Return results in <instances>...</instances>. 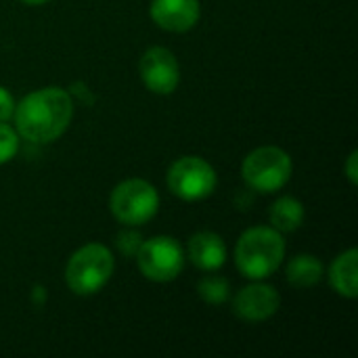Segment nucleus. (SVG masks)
<instances>
[{
	"label": "nucleus",
	"instance_id": "obj_1",
	"mask_svg": "<svg viewBox=\"0 0 358 358\" xmlns=\"http://www.w3.org/2000/svg\"><path fill=\"white\" fill-rule=\"evenodd\" d=\"M17 134L29 143H52L69 126L73 117V101L67 90L59 86H46L23 96L15 105Z\"/></svg>",
	"mask_w": 358,
	"mask_h": 358
},
{
	"label": "nucleus",
	"instance_id": "obj_2",
	"mask_svg": "<svg viewBox=\"0 0 358 358\" xmlns=\"http://www.w3.org/2000/svg\"><path fill=\"white\" fill-rule=\"evenodd\" d=\"M285 258V239L273 227L248 229L235 248V264L248 279L271 277Z\"/></svg>",
	"mask_w": 358,
	"mask_h": 358
},
{
	"label": "nucleus",
	"instance_id": "obj_3",
	"mask_svg": "<svg viewBox=\"0 0 358 358\" xmlns=\"http://www.w3.org/2000/svg\"><path fill=\"white\" fill-rule=\"evenodd\" d=\"M113 275V256L101 243L80 248L67 262L65 281L76 296H92L101 292Z\"/></svg>",
	"mask_w": 358,
	"mask_h": 358
},
{
	"label": "nucleus",
	"instance_id": "obj_4",
	"mask_svg": "<svg viewBox=\"0 0 358 358\" xmlns=\"http://www.w3.org/2000/svg\"><path fill=\"white\" fill-rule=\"evenodd\" d=\"M294 172L292 157L279 147H258L241 164V176L258 193H275L283 189Z\"/></svg>",
	"mask_w": 358,
	"mask_h": 358
},
{
	"label": "nucleus",
	"instance_id": "obj_5",
	"mask_svg": "<svg viewBox=\"0 0 358 358\" xmlns=\"http://www.w3.org/2000/svg\"><path fill=\"white\" fill-rule=\"evenodd\" d=\"M109 208L117 222L126 227H141L157 214L159 195L151 182L130 178L113 189Z\"/></svg>",
	"mask_w": 358,
	"mask_h": 358
},
{
	"label": "nucleus",
	"instance_id": "obj_6",
	"mask_svg": "<svg viewBox=\"0 0 358 358\" xmlns=\"http://www.w3.org/2000/svg\"><path fill=\"white\" fill-rule=\"evenodd\" d=\"M136 264L138 271L155 283L174 281L185 266V252L180 243L172 237H151L138 245Z\"/></svg>",
	"mask_w": 358,
	"mask_h": 358
},
{
	"label": "nucleus",
	"instance_id": "obj_7",
	"mask_svg": "<svg viewBox=\"0 0 358 358\" xmlns=\"http://www.w3.org/2000/svg\"><path fill=\"white\" fill-rule=\"evenodd\" d=\"M168 189L185 201L206 199L216 189V172L197 155L180 157L168 170Z\"/></svg>",
	"mask_w": 358,
	"mask_h": 358
},
{
	"label": "nucleus",
	"instance_id": "obj_8",
	"mask_svg": "<svg viewBox=\"0 0 358 358\" xmlns=\"http://www.w3.org/2000/svg\"><path fill=\"white\" fill-rule=\"evenodd\" d=\"M145 86L155 94H172L180 82V65L172 50L164 46H151L138 63Z\"/></svg>",
	"mask_w": 358,
	"mask_h": 358
},
{
	"label": "nucleus",
	"instance_id": "obj_9",
	"mask_svg": "<svg viewBox=\"0 0 358 358\" xmlns=\"http://www.w3.org/2000/svg\"><path fill=\"white\" fill-rule=\"evenodd\" d=\"M281 298L275 287L264 283H254L241 289L233 300V310L239 319L248 323H262L279 310Z\"/></svg>",
	"mask_w": 358,
	"mask_h": 358
},
{
	"label": "nucleus",
	"instance_id": "obj_10",
	"mask_svg": "<svg viewBox=\"0 0 358 358\" xmlns=\"http://www.w3.org/2000/svg\"><path fill=\"white\" fill-rule=\"evenodd\" d=\"M151 19L166 31H189L197 25L199 0H151Z\"/></svg>",
	"mask_w": 358,
	"mask_h": 358
},
{
	"label": "nucleus",
	"instance_id": "obj_11",
	"mask_svg": "<svg viewBox=\"0 0 358 358\" xmlns=\"http://www.w3.org/2000/svg\"><path fill=\"white\" fill-rule=\"evenodd\" d=\"M189 258L199 271H218L227 262V245L220 235L201 231L189 239Z\"/></svg>",
	"mask_w": 358,
	"mask_h": 358
},
{
	"label": "nucleus",
	"instance_id": "obj_12",
	"mask_svg": "<svg viewBox=\"0 0 358 358\" xmlns=\"http://www.w3.org/2000/svg\"><path fill=\"white\" fill-rule=\"evenodd\" d=\"M357 266H358V252L352 248L344 254H340L331 266H329V283L331 287L344 296V298H357L358 296V279H357Z\"/></svg>",
	"mask_w": 358,
	"mask_h": 358
},
{
	"label": "nucleus",
	"instance_id": "obj_13",
	"mask_svg": "<svg viewBox=\"0 0 358 358\" xmlns=\"http://www.w3.org/2000/svg\"><path fill=\"white\" fill-rule=\"evenodd\" d=\"M321 279H323V264L317 256L300 254L287 266V281L298 289L315 287Z\"/></svg>",
	"mask_w": 358,
	"mask_h": 358
},
{
	"label": "nucleus",
	"instance_id": "obj_14",
	"mask_svg": "<svg viewBox=\"0 0 358 358\" xmlns=\"http://www.w3.org/2000/svg\"><path fill=\"white\" fill-rule=\"evenodd\" d=\"M304 222V206L294 197H281L271 208V224L279 233L298 231Z\"/></svg>",
	"mask_w": 358,
	"mask_h": 358
},
{
	"label": "nucleus",
	"instance_id": "obj_15",
	"mask_svg": "<svg viewBox=\"0 0 358 358\" xmlns=\"http://www.w3.org/2000/svg\"><path fill=\"white\" fill-rule=\"evenodd\" d=\"M197 292L203 302L208 304H222L229 298V281L216 275L203 277L197 285Z\"/></svg>",
	"mask_w": 358,
	"mask_h": 358
},
{
	"label": "nucleus",
	"instance_id": "obj_16",
	"mask_svg": "<svg viewBox=\"0 0 358 358\" xmlns=\"http://www.w3.org/2000/svg\"><path fill=\"white\" fill-rule=\"evenodd\" d=\"M19 151V134L6 122H0V166L10 162Z\"/></svg>",
	"mask_w": 358,
	"mask_h": 358
},
{
	"label": "nucleus",
	"instance_id": "obj_17",
	"mask_svg": "<svg viewBox=\"0 0 358 358\" xmlns=\"http://www.w3.org/2000/svg\"><path fill=\"white\" fill-rule=\"evenodd\" d=\"M138 245H141V237L136 233H124L117 237V248L128 256H134L138 252Z\"/></svg>",
	"mask_w": 358,
	"mask_h": 358
},
{
	"label": "nucleus",
	"instance_id": "obj_18",
	"mask_svg": "<svg viewBox=\"0 0 358 358\" xmlns=\"http://www.w3.org/2000/svg\"><path fill=\"white\" fill-rule=\"evenodd\" d=\"M15 113V101L6 88L0 86V122H8Z\"/></svg>",
	"mask_w": 358,
	"mask_h": 358
},
{
	"label": "nucleus",
	"instance_id": "obj_19",
	"mask_svg": "<svg viewBox=\"0 0 358 358\" xmlns=\"http://www.w3.org/2000/svg\"><path fill=\"white\" fill-rule=\"evenodd\" d=\"M357 159H358V151H352L348 162H346V176L350 180V185H357L358 176H357Z\"/></svg>",
	"mask_w": 358,
	"mask_h": 358
},
{
	"label": "nucleus",
	"instance_id": "obj_20",
	"mask_svg": "<svg viewBox=\"0 0 358 358\" xmlns=\"http://www.w3.org/2000/svg\"><path fill=\"white\" fill-rule=\"evenodd\" d=\"M21 2H25V4H44L48 0H21Z\"/></svg>",
	"mask_w": 358,
	"mask_h": 358
}]
</instances>
